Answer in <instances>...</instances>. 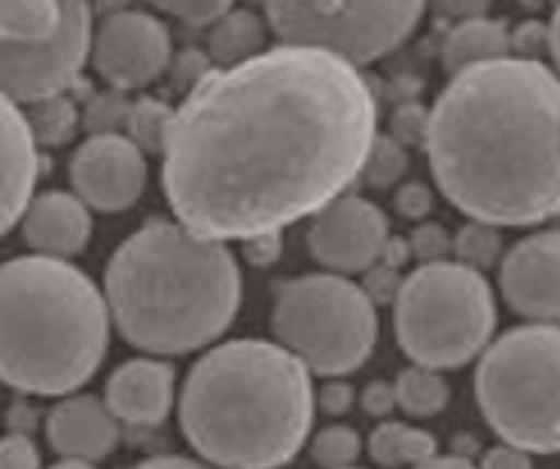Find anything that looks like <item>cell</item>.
Instances as JSON below:
<instances>
[{
    "label": "cell",
    "instance_id": "obj_7",
    "mask_svg": "<svg viewBox=\"0 0 560 469\" xmlns=\"http://www.w3.org/2000/svg\"><path fill=\"white\" fill-rule=\"evenodd\" d=\"M558 348L555 324H527L493 341L476 370L478 409L490 430L527 455L560 448Z\"/></svg>",
    "mask_w": 560,
    "mask_h": 469
},
{
    "label": "cell",
    "instance_id": "obj_35",
    "mask_svg": "<svg viewBox=\"0 0 560 469\" xmlns=\"http://www.w3.org/2000/svg\"><path fill=\"white\" fill-rule=\"evenodd\" d=\"M241 242H244V259L253 269H268L283 254V232H259V235L241 238Z\"/></svg>",
    "mask_w": 560,
    "mask_h": 469
},
{
    "label": "cell",
    "instance_id": "obj_21",
    "mask_svg": "<svg viewBox=\"0 0 560 469\" xmlns=\"http://www.w3.org/2000/svg\"><path fill=\"white\" fill-rule=\"evenodd\" d=\"M369 455L378 467H406L435 455V439L427 430L408 426L402 421H384L369 436Z\"/></svg>",
    "mask_w": 560,
    "mask_h": 469
},
{
    "label": "cell",
    "instance_id": "obj_15",
    "mask_svg": "<svg viewBox=\"0 0 560 469\" xmlns=\"http://www.w3.org/2000/svg\"><path fill=\"white\" fill-rule=\"evenodd\" d=\"M40 177V150L31 138L25 110L0 95V238L22 220Z\"/></svg>",
    "mask_w": 560,
    "mask_h": 469
},
{
    "label": "cell",
    "instance_id": "obj_2",
    "mask_svg": "<svg viewBox=\"0 0 560 469\" xmlns=\"http://www.w3.org/2000/svg\"><path fill=\"white\" fill-rule=\"evenodd\" d=\"M423 150L435 186L469 220L548 223L560 204L558 77L546 61L512 56L454 73Z\"/></svg>",
    "mask_w": 560,
    "mask_h": 469
},
{
    "label": "cell",
    "instance_id": "obj_42",
    "mask_svg": "<svg viewBox=\"0 0 560 469\" xmlns=\"http://www.w3.org/2000/svg\"><path fill=\"white\" fill-rule=\"evenodd\" d=\"M415 469H476L466 457H457V455H448V457H427V460H420L415 464Z\"/></svg>",
    "mask_w": 560,
    "mask_h": 469
},
{
    "label": "cell",
    "instance_id": "obj_37",
    "mask_svg": "<svg viewBox=\"0 0 560 469\" xmlns=\"http://www.w3.org/2000/svg\"><path fill=\"white\" fill-rule=\"evenodd\" d=\"M476 469H533V464L530 455L515 448V445H497L481 457V464Z\"/></svg>",
    "mask_w": 560,
    "mask_h": 469
},
{
    "label": "cell",
    "instance_id": "obj_34",
    "mask_svg": "<svg viewBox=\"0 0 560 469\" xmlns=\"http://www.w3.org/2000/svg\"><path fill=\"white\" fill-rule=\"evenodd\" d=\"M0 469H40V452L28 433L0 439Z\"/></svg>",
    "mask_w": 560,
    "mask_h": 469
},
{
    "label": "cell",
    "instance_id": "obj_17",
    "mask_svg": "<svg viewBox=\"0 0 560 469\" xmlns=\"http://www.w3.org/2000/svg\"><path fill=\"white\" fill-rule=\"evenodd\" d=\"M104 402L119 424H165L174 406V370L159 360H128L107 378Z\"/></svg>",
    "mask_w": 560,
    "mask_h": 469
},
{
    "label": "cell",
    "instance_id": "obj_19",
    "mask_svg": "<svg viewBox=\"0 0 560 469\" xmlns=\"http://www.w3.org/2000/svg\"><path fill=\"white\" fill-rule=\"evenodd\" d=\"M505 56H509V28L500 19H490V15L457 19V25L448 31V37L442 43V65L451 77Z\"/></svg>",
    "mask_w": 560,
    "mask_h": 469
},
{
    "label": "cell",
    "instance_id": "obj_1",
    "mask_svg": "<svg viewBox=\"0 0 560 469\" xmlns=\"http://www.w3.org/2000/svg\"><path fill=\"white\" fill-rule=\"evenodd\" d=\"M375 126V92L353 65L280 43L189 89L162 189L180 226L213 242L283 232L357 184Z\"/></svg>",
    "mask_w": 560,
    "mask_h": 469
},
{
    "label": "cell",
    "instance_id": "obj_41",
    "mask_svg": "<svg viewBox=\"0 0 560 469\" xmlns=\"http://www.w3.org/2000/svg\"><path fill=\"white\" fill-rule=\"evenodd\" d=\"M131 469H208L196 464V460H186V457H150V460H140Z\"/></svg>",
    "mask_w": 560,
    "mask_h": 469
},
{
    "label": "cell",
    "instance_id": "obj_11",
    "mask_svg": "<svg viewBox=\"0 0 560 469\" xmlns=\"http://www.w3.org/2000/svg\"><path fill=\"white\" fill-rule=\"evenodd\" d=\"M89 58L95 61V71L113 89H143L155 83L168 71L174 61L168 28L150 13L122 10L107 15L92 31V49Z\"/></svg>",
    "mask_w": 560,
    "mask_h": 469
},
{
    "label": "cell",
    "instance_id": "obj_4",
    "mask_svg": "<svg viewBox=\"0 0 560 469\" xmlns=\"http://www.w3.org/2000/svg\"><path fill=\"white\" fill-rule=\"evenodd\" d=\"M311 424V372L283 344L225 341L183 384V436L213 467H283L308 442Z\"/></svg>",
    "mask_w": 560,
    "mask_h": 469
},
{
    "label": "cell",
    "instance_id": "obj_28",
    "mask_svg": "<svg viewBox=\"0 0 560 469\" xmlns=\"http://www.w3.org/2000/svg\"><path fill=\"white\" fill-rule=\"evenodd\" d=\"M360 448H363V442L357 436V430H350V426L345 424H336L326 426V430L317 433V439L311 445V457H314V464L323 469H345L357 464Z\"/></svg>",
    "mask_w": 560,
    "mask_h": 469
},
{
    "label": "cell",
    "instance_id": "obj_5",
    "mask_svg": "<svg viewBox=\"0 0 560 469\" xmlns=\"http://www.w3.org/2000/svg\"><path fill=\"white\" fill-rule=\"evenodd\" d=\"M110 312L95 281L56 256L0 266V382L19 394L65 397L104 363Z\"/></svg>",
    "mask_w": 560,
    "mask_h": 469
},
{
    "label": "cell",
    "instance_id": "obj_6",
    "mask_svg": "<svg viewBox=\"0 0 560 469\" xmlns=\"http://www.w3.org/2000/svg\"><path fill=\"white\" fill-rule=\"evenodd\" d=\"M396 339L423 370H457L485 351L497 305L485 274L457 259L420 262L396 290Z\"/></svg>",
    "mask_w": 560,
    "mask_h": 469
},
{
    "label": "cell",
    "instance_id": "obj_33",
    "mask_svg": "<svg viewBox=\"0 0 560 469\" xmlns=\"http://www.w3.org/2000/svg\"><path fill=\"white\" fill-rule=\"evenodd\" d=\"M433 189L420 180H411V184H402L393 196V208L402 220H411V223H423L430 211H433Z\"/></svg>",
    "mask_w": 560,
    "mask_h": 469
},
{
    "label": "cell",
    "instance_id": "obj_39",
    "mask_svg": "<svg viewBox=\"0 0 560 469\" xmlns=\"http://www.w3.org/2000/svg\"><path fill=\"white\" fill-rule=\"evenodd\" d=\"M210 71H213V61L205 56H198L196 49H192V52H186V56L177 61L174 77H177V85H180V89H192V85H196L198 80H205Z\"/></svg>",
    "mask_w": 560,
    "mask_h": 469
},
{
    "label": "cell",
    "instance_id": "obj_43",
    "mask_svg": "<svg viewBox=\"0 0 560 469\" xmlns=\"http://www.w3.org/2000/svg\"><path fill=\"white\" fill-rule=\"evenodd\" d=\"M49 469H95L92 464H85V460H61V464H56V467H49Z\"/></svg>",
    "mask_w": 560,
    "mask_h": 469
},
{
    "label": "cell",
    "instance_id": "obj_8",
    "mask_svg": "<svg viewBox=\"0 0 560 469\" xmlns=\"http://www.w3.org/2000/svg\"><path fill=\"white\" fill-rule=\"evenodd\" d=\"M271 327L314 375L341 378L360 370L378 341L375 302L345 274H305L280 286Z\"/></svg>",
    "mask_w": 560,
    "mask_h": 469
},
{
    "label": "cell",
    "instance_id": "obj_24",
    "mask_svg": "<svg viewBox=\"0 0 560 469\" xmlns=\"http://www.w3.org/2000/svg\"><path fill=\"white\" fill-rule=\"evenodd\" d=\"M174 119V110L168 104L155 98L131 101V114L126 122V138L138 146L143 156H162L165 141H168V128Z\"/></svg>",
    "mask_w": 560,
    "mask_h": 469
},
{
    "label": "cell",
    "instance_id": "obj_31",
    "mask_svg": "<svg viewBox=\"0 0 560 469\" xmlns=\"http://www.w3.org/2000/svg\"><path fill=\"white\" fill-rule=\"evenodd\" d=\"M427 126H430V110L415 104V101H408V104L393 110L390 138L396 143H402L406 150L423 146V141H427Z\"/></svg>",
    "mask_w": 560,
    "mask_h": 469
},
{
    "label": "cell",
    "instance_id": "obj_40",
    "mask_svg": "<svg viewBox=\"0 0 560 469\" xmlns=\"http://www.w3.org/2000/svg\"><path fill=\"white\" fill-rule=\"evenodd\" d=\"M427 3L445 19H469V15H488L493 0H427Z\"/></svg>",
    "mask_w": 560,
    "mask_h": 469
},
{
    "label": "cell",
    "instance_id": "obj_38",
    "mask_svg": "<svg viewBox=\"0 0 560 469\" xmlns=\"http://www.w3.org/2000/svg\"><path fill=\"white\" fill-rule=\"evenodd\" d=\"M396 409V397H393V384L372 382L363 390V412L372 418H387Z\"/></svg>",
    "mask_w": 560,
    "mask_h": 469
},
{
    "label": "cell",
    "instance_id": "obj_22",
    "mask_svg": "<svg viewBox=\"0 0 560 469\" xmlns=\"http://www.w3.org/2000/svg\"><path fill=\"white\" fill-rule=\"evenodd\" d=\"M25 122L37 146H65L80 131V107L65 92H58L25 104Z\"/></svg>",
    "mask_w": 560,
    "mask_h": 469
},
{
    "label": "cell",
    "instance_id": "obj_18",
    "mask_svg": "<svg viewBox=\"0 0 560 469\" xmlns=\"http://www.w3.org/2000/svg\"><path fill=\"white\" fill-rule=\"evenodd\" d=\"M46 436L52 452L70 460H104L119 442V421L107 402L95 397H68L46 418Z\"/></svg>",
    "mask_w": 560,
    "mask_h": 469
},
{
    "label": "cell",
    "instance_id": "obj_23",
    "mask_svg": "<svg viewBox=\"0 0 560 469\" xmlns=\"http://www.w3.org/2000/svg\"><path fill=\"white\" fill-rule=\"evenodd\" d=\"M393 397H396V406L411 418H430V414H439L448 406L451 387L435 370L415 366V370H406L396 378Z\"/></svg>",
    "mask_w": 560,
    "mask_h": 469
},
{
    "label": "cell",
    "instance_id": "obj_16",
    "mask_svg": "<svg viewBox=\"0 0 560 469\" xmlns=\"http://www.w3.org/2000/svg\"><path fill=\"white\" fill-rule=\"evenodd\" d=\"M19 223L34 254L56 259L80 256L92 238V208L65 189L31 196Z\"/></svg>",
    "mask_w": 560,
    "mask_h": 469
},
{
    "label": "cell",
    "instance_id": "obj_20",
    "mask_svg": "<svg viewBox=\"0 0 560 469\" xmlns=\"http://www.w3.org/2000/svg\"><path fill=\"white\" fill-rule=\"evenodd\" d=\"M268 40V25L262 15L250 13V10H225L220 19L210 22L208 34V49L210 61L229 68V65H238L244 58L259 56L266 49Z\"/></svg>",
    "mask_w": 560,
    "mask_h": 469
},
{
    "label": "cell",
    "instance_id": "obj_12",
    "mask_svg": "<svg viewBox=\"0 0 560 469\" xmlns=\"http://www.w3.org/2000/svg\"><path fill=\"white\" fill-rule=\"evenodd\" d=\"M311 216L308 250L332 274H360L378 262L390 242L384 211L357 192H341Z\"/></svg>",
    "mask_w": 560,
    "mask_h": 469
},
{
    "label": "cell",
    "instance_id": "obj_25",
    "mask_svg": "<svg viewBox=\"0 0 560 469\" xmlns=\"http://www.w3.org/2000/svg\"><path fill=\"white\" fill-rule=\"evenodd\" d=\"M408 174V150L402 143H396L390 134H378L369 143L360 168V184L369 189H393L396 184H402V177Z\"/></svg>",
    "mask_w": 560,
    "mask_h": 469
},
{
    "label": "cell",
    "instance_id": "obj_36",
    "mask_svg": "<svg viewBox=\"0 0 560 469\" xmlns=\"http://www.w3.org/2000/svg\"><path fill=\"white\" fill-rule=\"evenodd\" d=\"M317 406H320V412L329 414V418H338V414L350 412V406H353V387L345 382H329L320 394H317Z\"/></svg>",
    "mask_w": 560,
    "mask_h": 469
},
{
    "label": "cell",
    "instance_id": "obj_10",
    "mask_svg": "<svg viewBox=\"0 0 560 469\" xmlns=\"http://www.w3.org/2000/svg\"><path fill=\"white\" fill-rule=\"evenodd\" d=\"M423 10L427 0H266V25L287 46L320 49L360 68L399 49Z\"/></svg>",
    "mask_w": 560,
    "mask_h": 469
},
{
    "label": "cell",
    "instance_id": "obj_27",
    "mask_svg": "<svg viewBox=\"0 0 560 469\" xmlns=\"http://www.w3.org/2000/svg\"><path fill=\"white\" fill-rule=\"evenodd\" d=\"M128 114H131V98L122 89L107 85L104 92H95L80 110V128H85L89 134H122Z\"/></svg>",
    "mask_w": 560,
    "mask_h": 469
},
{
    "label": "cell",
    "instance_id": "obj_44",
    "mask_svg": "<svg viewBox=\"0 0 560 469\" xmlns=\"http://www.w3.org/2000/svg\"><path fill=\"white\" fill-rule=\"evenodd\" d=\"M345 469H353V467H345Z\"/></svg>",
    "mask_w": 560,
    "mask_h": 469
},
{
    "label": "cell",
    "instance_id": "obj_32",
    "mask_svg": "<svg viewBox=\"0 0 560 469\" xmlns=\"http://www.w3.org/2000/svg\"><path fill=\"white\" fill-rule=\"evenodd\" d=\"M408 254H415L420 262H435V259H448L451 235L448 228L439 223H418L411 238H408Z\"/></svg>",
    "mask_w": 560,
    "mask_h": 469
},
{
    "label": "cell",
    "instance_id": "obj_30",
    "mask_svg": "<svg viewBox=\"0 0 560 469\" xmlns=\"http://www.w3.org/2000/svg\"><path fill=\"white\" fill-rule=\"evenodd\" d=\"M159 13H168L171 19H180L186 25H210L225 10L235 7V0H147Z\"/></svg>",
    "mask_w": 560,
    "mask_h": 469
},
{
    "label": "cell",
    "instance_id": "obj_26",
    "mask_svg": "<svg viewBox=\"0 0 560 469\" xmlns=\"http://www.w3.org/2000/svg\"><path fill=\"white\" fill-rule=\"evenodd\" d=\"M451 254L457 256V262L466 266V269L485 271L490 266L500 262L503 256V235H500V226H490V223H466V226L457 232V238H451Z\"/></svg>",
    "mask_w": 560,
    "mask_h": 469
},
{
    "label": "cell",
    "instance_id": "obj_9",
    "mask_svg": "<svg viewBox=\"0 0 560 469\" xmlns=\"http://www.w3.org/2000/svg\"><path fill=\"white\" fill-rule=\"evenodd\" d=\"M92 31L85 0H0V95L31 104L68 92Z\"/></svg>",
    "mask_w": 560,
    "mask_h": 469
},
{
    "label": "cell",
    "instance_id": "obj_14",
    "mask_svg": "<svg viewBox=\"0 0 560 469\" xmlns=\"http://www.w3.org/2000/svg\"><path fill=\"white\" fill-rule=\"evenodd\" d=\"M558 232L542 228L518 242L500 266L505 305L533 324H551L560 312Z\"/></svg>",
    "mask_w": 560,
    "mask_h": 469
},
{
    "label": "cell",
    "instance_id": "obj_13",
    "mask_svg": "<svg viewBox=\"0 0 560 469\" xmlns=\"http://www.w3.org/2000/svg\"><path fill=\"white\" fill-rule=\"evenodd\" d=\"M73 196L101 213L135 208L147 186V156L126 134H89L70 159Z\"/></svg>",
    "mask_w": 560,
    "mask_h": 469
},
{
    "label": "cell",
    "instance_id": "obj_29",
    "mask_svg": "<svg viewBox=\"0 0 560 469\" xmlns=\"http://www.w3.org/2000/svg\"><path fill=\"white\" fill-rule=\"evenodd\" d=\"M555 28L546 22H524L509 31V56L527 58V61H546L555 58Z\"/></svg>",
    "mask_w": 560,
    "mask_h": 469
},
{
    "label": "cell",
    "instance_id": "obj_3",
    "mask_svg": "<svg viewBox=\"0 0 560 469\" xmlns=\"http://www.w3.org/2000/svg\"><path fill=\"white\" fill-rule=\"evenodd\" d=\"M241 269L223 242L153 220L107 262L104 302L128 344L147 354H192L232 327Z\"/></svg>",
    "mask_w": 560,
    "mask_h": 469
}]
</instances>
